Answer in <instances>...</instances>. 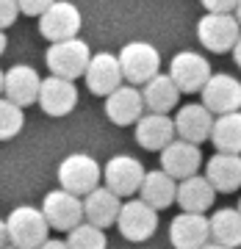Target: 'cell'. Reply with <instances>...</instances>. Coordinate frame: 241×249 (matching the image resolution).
<instances>
[{
  "instance_id": "13",
  "label": "cell",
  "mask_w": 241,
  "mask_h": 249,
  "mask_svg": "<svg viewBox=\"0 0 241 249\" xmlns=\"http://www.w3.org/2000/svg\"><path fill=\"white\" fill-rule=\"evenodd\" d=\"M200 163H203L200 147H194V144H188V142H180V139H175L167 150L161 152V172L169 175L175 183L194 178L197 172H200Z\"/></svg>"
},
{
  "instance_id": "30",
  "label": "cell",
  "mask_w": 241,
  "mask_h": 249,
  "mask_svg": "<svg viewBox=\"0 0 241 249\" xmlns=\"http://www.w3.org/2000/svg\"><path fill=\"white\" fill-rule=\"evenodd\" d=\"M236 3L239 0H203V9H205V14L227 17V14H236Z\"/></svg>"
},
{
  "instance_id": "37",
  "label": "cell",
  "mask_w": 241,
  "mask_h": 249,
  "mask_svg": "<svg viewBox=\"0 0 241 249\" xmlns=\"http://www.w3.org/2000/svg\"><path fill=\"white\" fill-rule=\"evenodd\" d=\"M203 249H224V247H219V244H211V241H208V244H205Z\"/></svg>"
},
{
  "instance_id": "38",
  "label": "cell",
  "mask_w": 241,
  "mask_h": 249,
  "mask_svg": "<svg viewBox=\"0 0 241 249\" xmlns=\"http://www.w3.org/2000/svg\"><path fill=\"white\" fill-rule=\"evenodd\" d=\"M0 97H3V70H0Z\"/></svg>"
},
{
  "instance_id": "14",
  "label": "cell",
  "mask_w": 241,
  "mask_h": 249,
  "mask_svg": "<svg viewBox=\"0 0 241 249\" xmlns=\"http://www.w3.org/2000/svg\"><path fill=\"white\" fill-rule=\"evenodd\" d=\"M172 122H175V136H178L180 142H188V144H194V147H200V144H205L211 139L214 116L208 114L200 103L183 106L178 114L172 116Z\"/></svg>"
},
{
  "instance_id": "5",
  "label": "cell",
  "mask_w": 241,
  "mask_h": 249,
  "mask_svg": "<svg viewBox=\"0 0 241 249\" xmlns=\"http://www.w3.org/2000/svg\"><path fill=\"white\" fill-rule=\"evenodd\" d=\"M144 166L142 160L133 158V155H114L103 166V188H108L114 196H133L139 188H142L144 180Z\"/></svg>"
},
{
  "instance_id": "2",
  "label": "cell",
  "mask_w": 241,
  "mask_h": 249,
  "mask_svg": "<svg viewBox=\"0 0 241 249\" xmlns=\"http://www.w3.org/2000/svg\"><path fill=\"white\" fill-rule=\"evenodd\" d=\"M116 61L122 70V80H128V86H136V89L161 75V53L150 42H128L119 50Z\"/></svg>"
},
{
  "instance_id": "24",
  "label": "cell",
  "mask_w": 241,
  "mask_h": 249,
  "mask_svg": "<svg viewBox=\"0 0 241 249\" xmlns=\"http://www.w3.org/2000/svg\"><path fill=\"white\" fill-rule=\"evenodd\" d=\"M175 191H178V183L169 175H164L161 169H155L144 175L142 188H139V199L158 213V211H167L175 202Z\"/></svg>"
},
{
  "instance_id": "18",
  "label": "cell",
  "mask_w": 241,
  "mask_h": 249,
  "mask_svg": "<svg viewBox=\"0 0 241 249\" xmlns=\"http://www.w3.org/2000/svg\"><path fill=\"white\" fill-rule=\"evenodd\" d=\"M136 144L142 150L150 152H164L178 136H175V122L172 116L164 114H144L139 122H136Z\"/></svg>"
},
{
  "instance_id": "11",
  "label": "cell",
  "mask_w": 241,
  "mask_h": 249,
  "mask_svg": "<svg viewBox=\"0 0 241 249\" xmlns=\"http://www.w3.org/2000/svg\"><path fill=\"white\" fill-rule=\"evenodd\" d=\"M39 86H42V75L28 64H14L3 72V97L22 111L39 100Z\"/></svg>"
},
{
  "instance_id": "34",
  "label": "cell",
  "mask_w": 241,
  "mask_h": 249,
  "mask_svg": "<svg viewBox=\"0 0 241 249\" xmlns=\"http://www.w3.org/2000/svg\"><path fill=\"white\" fill-rule=\"evenodd\" d=\"M233 58H236V64L241 67V36H239V42H236V47H233Z\"/></svg>"
},
{
  "instance_id": "4",
  "label": "cell",
  "mask_w": 241,
  "mask_h": 249,
  "mask_svg": "<svg viewBox=\"0 0 241 249\" xmlns=\"http://www.w3.org/2000/svg\"><path fill=\"white\" fill-rule=\"evenodd\" d=\"M92 61V50L83 39H67V42H58V45H50L45 53V64L53 78L61 80H75L83 78V72Z\"/></svg>"
},
{
  "instance_id": "19",
  "label": "cell",
  "mask_w": 241,
  "mask_h": 249,
  "mask_svg": "<svg viewBox=\"0 0 241 249\" xmlns=\"http://www.w3.org/2000/svg\"><path fill=\"white\" fill-rule=\"evenodd\" d=\"M39 108L45 111L47 116H67L72 108L78 106V89L75 83L61 78H42V86H39Z\"/></svg>"
},
{
  "instance_id": "39",
  "label": "cell",
  "mask_w": 241,
  "mask_h": 249,
  "mask_svg": "<svg viewBox=\"0 0 241 249\" xmlns=\"http://www.w3.org/2000/svg\"><path fill=\"white\" fill-rule=\"evenodd\" d=\"M236 211H239V213H241V199H239V208H236Z\"/></svg>"
},
{
  "instance_id": "15",
  "label": "cell",
  "mask_w": 241,
  "mask_h": 249,
  "mask_svg": "<svg viewBox=\"0 0 241 249\" xmlns=\"http://www.w3.org/2000/svg\"><path fill=\"white\" fill-rule=\"evenodd\" d=\"M83 80H86V89L97 97H108L111 91H116L122 86V70H119L116 55L114 53L92 55L89 67L83 72Z\"/></svg>"
},
{
  "instance_id": "6",
  "label": "cell",
  "mask_w": 241,
  "mask_h": 249,
  "mask_svg": "<svg viewBox=\"0 0 241 249\" xmlns=\"http://www.w3.org/2000/svg\"><path fill=\"white\" fill-rule=\"evenodd\" d=\"M211 116H224L241 111V80L224 72H214L203 86V103Z\"/></svg>"
},
{
  "instance_id": "21",
  "label": "cell",
  "mask_w": 241,
  "mask_h": 249,
  "mask_svg": "<svg viewBox=\"0 0 241 249\" xmlns=\"http://www.w3.org/2000/svg\"><path fill=\"white\" fill-rule=\"evenodd\" d=\"M216 199V191L211 188L203 175H194L188 180H180L178 183V191H175V202L183 208V213H200L205 216V211L214 205Z\"/></svg>"
},
{
  "instance_id": "8",
  "label": "cell",
  "mask_w": 241,
  "mask_h": 249,
  "mask_svg": "<svg viewBox=\"0 0 241 249\" xmlns=\"http://www.w3.org/2000/svg\"><path fill=\"white\" fill-rule=\"evenodd\" d=\"M39 211L45 216L47 227H53L58 232H70L83 222V202H80V196H72L67 191H61V188L47 191Z\"/></svg>"
},
{
  "instance_id": "10",
  "label": "cell",
  "mask_w": 241,
  "mask_h": 249,
  "mask_svg": "<svg viewBox=\"0 0 241 249\" xmlns=\"http://www.w3.org/2000/svg\"><path fill=\"white\" fill-rule=\"evenodd\" d=\"M239 36H241V28L233 14H227V17L203 14L200 22H197V39L211 53H233Z\"/></svg>"
},
{
  "instance_id": "23",
  "label": "cell",
  "mask_w": 241,
  "mask_h": 249,
  "mask_svg": "<svg viewBox=\"0 0 241 249\" xmlns=\"http://www.w3.org/2000/svg\"><path fill=\"white\" fill-rule=\"evenodd\" d=\"M139 91H142L144 108H147L150 114H164V116H169V111H175L178 97H180L178 86L172 83V78L167 72L155 75V78H152L150 83H144Z\"/></svg>"
},
{
  "instance_id": "25",
  "label": "cell",
  "mask_w": 241,
  "mask_h": 249,
  "mask_svg": "<svg viewBox=\"0 0 241 249\" xmlns=\"http://www.w3.org/2000/svg\"><path fill=\"white\" fill-rule=\"evenodd\" d=\"M208 227H211V241L214 244H219L224 249L241 247V213L236 208H219L208 219Z\"/></svg>"
},
{
  "instance_id": "26",
  "label": "cell",
  "mask_w": 241,
  "mask_h": 249,
  "mask_svg": "<svg viewBox=\"0 0 241 249\" xmlns=\"http://www.w3.org/2000/svg\"><path fill=\"white\" fill-rule=\"evenodd\" d=\"M211 142H214L216 152H222V155H241V111L214 116Z\"/></svg>"
},
{
  "instance_id": "9",
  "label": "cell",
  "mask_w": 241,
  "mask_h": 249,
  "mask_svg": "<svg viewBox=\"0 0 241 249\" xmlns=\"http://www.w3.org/2000/svg\"><path fill=\"white\" fill-rule=\"evenodd\" d=\"M172 78V83L178 86V91H203V86L208 83V78L214 75L211 72V64L208 58H203L200 53L194 50H183V53H175L169 61V72H167Z\"/></svg>"
},
{
  "instance_id": "12",
  "label": "cell",
  "mask_w": 241,
  "mask_h": 249,
  "mask_svg": "<svg viewBox=\"0 0 241 249\" xmlns=\"http://www.w3.org/2000/svg\"><path fill=\"white\" fill-rule=\"evenodd\" d=\"M116 227L122 232V238L133 241V244H142V241L152 238V232L158 227V213L152 208H147L142 199H128L119 208Z\"/></svg>"
},
{
  "instance_id": "1",
  "label": "cell",
  "mask_w": 241,
  "mask_h": 249,
  "mask_svg": "<svg viewBox=\"0 0 241 249\" xmlns=\"http://www.w3.org/2000/svg\"><path fill=\"white\" fill-rule=\"evenodd\" d=\"M58 183H61V191L72 196H83L92 194L94 188H100L103 183V169L100 163L86 152H72L58 163Z\"/></svg>"
},
{
  "instance_id": "33",
  "label": "cell",
  "mask_w": 241,
  "mask_h": 249,
  "mask_svg": "<svg viewBox=\"0 0 241 249\" xmlns=\"http://www.w3.org/2000/svg\"><path fill=\"white\" fill-rule=\"evenodd\" d=\"M9 247V232H6V222L0 219V249Z\"/></svg>"
},
{
  "instance_id": "31",
  "label": "cell",
  "mask_w": 241,
  "mask_h": 249,
  "mask_svg": "<svg viewBox=\"0 0 241 249\" xmlns=\"http://www.w3.org/2000/svg\"><path fill=\"white\" fill-rule=\"evenodd\" d=\"M47 6H50V0H22V3H17L19 14H25V17H42L47 11Z\"/></svg>"
},
{
  "instance_id": "28",
  "label": "cell",
  "mask_w": 241,
  "mask_h": 249,
  "mask_svg": "<svg viewBox=\"0 0 241 249\" xmlns=\"http://www.w3.org/2000/svg\"><path fill=\"white\" fill-rule=\"evenodd\" d=\"M22 124H25V111L0 97V142H11L22 130Z\"/></svg>"
},
{
  "instance_id": "20",
  "label": "cell",
  "mask_w": 241,
  "mask_h": 249,
  "mask_svg": "<svg viewBox=\"0 0 241 249\" xmlns=\"http://www.w3.org/2000/svg\"><path fill=\"white\" fill-rule=\"evenodd\" d=\"M80 202H83V222L97 227V230H106V227L116 224V216H119V208H122V199L103 186L94 188L92 194H86Z\"/></svg>"
},
{
  "instance_id": "16",
  "label": "cell",
  "mask_w": 241,
  "mask_h": 249,
  "mask_svg": "<svg viewBox=\"0 0 241 249\" xmlns=\"http://www.w3.org/2000/svg\"><path fill=\"white\" fill-rule=\"evenodd\" d=\"M169 241L175 249H203L211 241L208 216L200 213H178L169 222Z\"/></svg>"
},
{
  "instance_id": "40",
  "label": "cell",
  "mask_w": 241,
  "mask_h": 249,
  "mask_svg": "<svg viewBox=\"0 0 241 249\" xmlns=\"http://www.w3.org/2000/svg\"><path fill=\"white\" fill-rule=\"evenodd\" d=\"M3 249H17V247H3Z\"/></svg>"
},
{
  "instance_id": "27",
  "label": "cell",
  "mask_w": 241,
  "mask_h": 249,
  "mask_svg": "<svg viewBox=\"0 0 241 249\" xmlns=\"http://www.w3.org/2000/svg\"><path fill=\"white\" fill-rule=\"evenodd\" d=\"M67 249H106L108 247V238H106V230H97L92 224L80 222L75 230L67 232Z\"/></svg>"
},
{
  "instance_id": "29",
  "label": "cell",
  "mask_w": 241,
  "mask_h": 249,
  "mask_svg": "<svg viewBox=\"0 0 241 249\" xmlns=\"http://www.w3.org/2000/svg\"><path fill=\"white\" fill-rule=\"evenodd\" d=\"M19 17L17 0H0V31L6 34V28H11Z\"/></svg>"
},
{
  "instance_id": "22",
  "label": "cell",
  "mask_w": 241,
  "mask_h": 249,
  "mask_svg": "<svg viewBox=\"0 0 241 249\" xmlns=\"http://www.w3.org/2000/svg\"><path fill=\"white\" fill-rule=\"evenodd\" d=\"M203 178L211 183L214 191H222V194H230V191L241 188V155L216 152L214 158L205 163V175Z\"/></svg>"
},
{
  "instance_id": "36",
  "label": "cell",
  "mask_w": 241,
  "mask_h": 249,
  "mask_svg": "<svg viewBox=\"0 0 241 249\" xmlns=\"http://www.w3.org/2000/svg\"><path fill=\"white\" fill-rule=\"evenodd\" d=\"M233 17H236V22H239V28H241V0L236 3V14H233Z\"/></svg>"
},
{
  "instance_id": "7",
  "label": "cell",
  "mask_w": 241,
  "mask_h": 249,
  "mask_svg": "<svg viewBox=\"0 0 241 249\" xmlns=\"http://www.w3.org/2000/svg\"><path fill=\"white\" fill-rule=\"evenodd\" d=\"M80 25H83V19H80L78 6H72L67 0L50 3L47 11L39 17V34L45 36L50 45H58V42H67V39H78Z\"/></svg>"
},
{
  "instance_id": "17",
  "label": "cell",
  "mask_w": 241,
  "mask_h": 249,
  "mask_svg": "<svg viewBox=\"0 0 241 249\" xmlns=\"http://www.w3.org/2000/svg\"><path fill=\"white\" fill-rule=\"evenodd\" d=\"M144 100H142V91L136 86H119L116 91H111L106 97V116L111 119L114 124L119 127H128V124H136L139 119L144 116Z\"/></svg>"
},
{
  "instance_id": "32",
  "label": "cell",
  "mask_w": 241,
  "mask_h": 249,
  "mask_svg": "<svg viewBox=\"0 0 241 249\" xmlns=\"http://www.w3.org/2000/svg\"><path fill=\"white\" fill-rule=\"evenodd\" d=\"M39 249H67V244H64V241H58V238H47Z\"/></svg>"
},
{
  "instance_id": "35",
  "label": "cell",
  "mask_w": 241,
  "mask_h": 249,
  "mask_svg": "<svg viewBox=\"0 0 241 249\" xmlns=\"http://www.w3.org/2000/svg\"><path fill=\"white\" fill-rule=\"evenodd\" d=\"M6 47H9V39H6V34L0 31V55L6 53Z\"/></svg>"
},
{
  "instance_id": "3",
  "label": "cell",
  "mask_w": 241,
  "mask_h": 249,
  "mask_svg": "<svg viewBox=\"0 0 241 249\" xmlns=\"http://www.w3.org/2000/svg\"><path fill=\"white\" fill-rule=\"evenodd\" d=\"M47 222L42 211L34 205H19L6 219V232H9V247L17 249H39L47 241Z\"/></svg>"
}]
</instances>
